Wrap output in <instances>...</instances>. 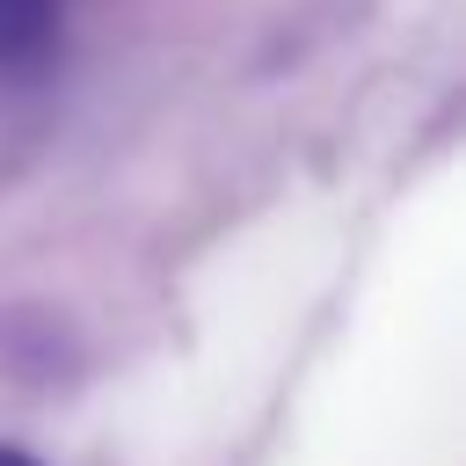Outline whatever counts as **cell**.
<instances>
[{
  "instance_id": "obj_1",
  "label": "cell",
  "mask_w": 466,
  "mask_h": 466,
  "mask_svg": "<svg viewBox=\"0 0 466 466\" xmlns=\"http://www.w3.org/2000/svg\"><path fill=\"white\" fill-rule=\"evenodd\" d=\"M66 44V0H0V80H29Z\"/></svg>"
},
{
  "instance_id": "obj_2",
  "label": "cell",
  "mask_w": 466,
  "mask_h": 466,
  "mask_svg": "<svg viewBox=\"0 0 466 466\" xmlns=\"http://www.w3.org/2000/svg\"><path fill=\"white\" fill-rule=\"evenodd\" d=\"M0 466H36L29 451H15V444H0Z\"/></svg>"
}]
</instances>
